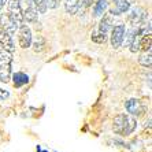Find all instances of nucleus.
I'll list each match as a JSON object with an SVG mask.
<instances>
[{
    "mask_svg": "<svg viewBox=\"0 0 152 152\" xmlns=\"http://www.w3.org/2000/svg\"><path fill=\"white\" fill-rule=\"evenodd\" d=\"M137 127V122L132 117H129L127 114H118L117 117L114 118L113 124V130L114 133H117L119 136H129L136 130Z\"/></svg>",
    "mask_w": 152,
    "mask_h": 152,
    "instance_id": "1",
    "label": "nucleus"
},
{
    "mask_svg": "<svg viewBox=\"0 0 152 152\" xmlns=\"http://www.w3.org/2000/svg\"><path fill=\"white\" fill-rule=\"evenodd\" d=\"M12 53L8 51H0V82L7 84L12 74Z\"/></svg>",
    "mask_w": 152,
    "mask_h": 152,
    "instance_id": "2",
    "label": "nucleus"
},
{
    "mask_svg": "<svg viewBox=\"0 0 152 152\" xmlns=\"http://www.w3.org/2000/svg\"><path fill=\"white\" fill-rule=\"evenodd\" d=\"M22 7V14H23V21L29 23H37L39 21V11L36 8L33 0H19Z\"/></svg>",
    "mask_w": 152,
    "mask_h": 152,
    "instance_id": "3",
    "label": "nucleus"
},
{
    "mask_svg": "<svg viewBox=\"0 0 152 152\" xmlns=\"http://www.w3.org/2000/svg\"><path fill=\"white\" fill-rule=\"evenodd\" d=\"M111 37H110V41H111V47L114 50H118L122 47V42H124V37H125V33H126V26L124 23H117V25H113L111 28Z\"/></svg>",
    "mask_w": 152,
    "mask_h": 152,
    "instance_id": "4",
    "label": "nucleus"
},
{
    "mask_svg": "<svg viewBox=\"0 0 152 152\" xmlns=\"http://www.w3.org/2000/svg\"><path fill=\"white\" fill-rule=\"evenodd\" d=\"M33 37H32V30L28 25H23L22 22L21 25L18 26V42H19V47L21 48H29L32 45Z\"/></svg>",
    "mask_w": 152,
    "mask_h": 152,
    "instance_id": "5",
    "label": "nucleus"
},
{
    "mask_svg": "<svg viewBox=\"0 0 152 152\" xmlns=\"http://www.w3.org/2000/svg\"><path fill=\"white\" fill-rule=\"evenodd\" d=\"M7 15L14 19L18 25L23 22V14H22V7L19 0H10L7 3Z\"/></svg>",
    "mask_w": 152,
    "mask_h": 152,
    "instance_id": "6",
    "label": "nucleus"
},
{
    "mask_svg": "<svg viewBox=\"0 0 152 152\" xmlns=\"http://www.w3.org/2000/svg\"><path fill=\"white\" fill-rule=\"evenodd\" d=\"M129 15H127V21L129 23H132L133 26H138L144 23L148 18V12L141 7H133L132 10H129Z\"/></svg>",
    "mask_w": 152,
    "mask_h": 152,
    "instance_id": "7",
    "label": "nucleus"
},
{
    "mask_svg": "<svg viewBox=\"0 0 152 152\" xmlns=\"http://www.w3.org/2000/svg\"><path fill=\"white\" fill-rule=\"evenodd\" d=\"M0 48L4 51H8V52L14 53L15 47H14V41H12V34L4 30L1 26H0Z\"/></svg>",
    "mask_w": 152,
    "mask_h": 152,
    "instance_id": "8",
    "label": "nucleus"
},
{
    "mask_svg": "<svg viewBox=\"0 0 152 152\" xmlns=\"http://www.w3.org/2000/svg\"><path fill=\"white\" fill-rule=\"evenodd\" d=\"M0 26H1L4 30H7L10 34H14L18 30V26L19 25H18L14 19H11L7 14H0Z\"/></svg>",
    "mask_w": 152,
    "mask_h": 152,
    "instance_id": "9",
    "label": "nucleus"
},
{
    "mask_svg": "<svg viewBox=\"0 0 152 152\" xmlns=\"http://www.w3.org/2000/svg\"><path fill=\"white\" fill-rule=\"evenodd\" d=\"M114 3H115V8L110 10V14L113 17L114 15L125 14V12L130 10V1L129 0H114Z\"/></svg>",
    "mask_w": 152,
    "mask_h": 152,
    "instance_id": "10",
    "label": "nucleus"
},
{
    "mask_svg": "<svg viewBox=\"0 0 152 152\" xmlns=\"http://www.w3.org/2000/svg\"><path fill=\"white\" fill-rule=\"evenodd\" d=\"M113 25H114L113 15H111V14H106V12H104V14L102 15V21H100V23H99L97 30H100V32L108 34V32H110L111 28H113Z\"/></svg>",
    "mask_w": 152,
    "mask_h": 152,
    "instance_id": "11",
    "label": "nucleus"
},
{
    "mask_svg": "<svg viewBox=\"0 0 152 152\" xmlns=\"http://www.w3.org/2000/svg\"><path fill=\"white\" fill-rule=\"evenodd\" d=\"M108 10V3L107 0H95V6H93V18H100L106 11Z\"/></svg>",
    "mask_w": 152,
    "mask_h": 152,
    "instance_id": "12",
    "label": "nucleus"
},
{
    "mask_svg": "<svg viewBox=\"0 0 152 152\" xmlns=\"http://www.w3.org/2000/svg\"><path fill=\"white\" fill-rule=\"evenodd\" d=\"M11 77H12V84L15 88H21L29 82V75L22 71H17L14 74H11Z\"/></svg>",
    "mask_w": 152,
    "mask_h": 152,
    "instance_id": "13",
    "label": "nucleus"
},
{
    "mask_svg": "<svg viewBox=\"0 0 152 152\" xmlns=\"http://www.w3.org/2000/svg\"><path fill=\"white\" fill-rule=\"evenodd\" d=\"M64 8L67 14H78L81 10V0H64Z\"/></svg>",
    "mask_w": 152,
    "mask_h": 152,
    "instance_id": "14",
    "label": "nucleus"
},
{
    "mask_svg": "<svg viewBox=\"0 0 152 152\" xmlns=\"http://www.w3.org/2000/svg\"><path fill=\"white\" fill-rule=\"evenodd\" d=\"M151 41H152L151 32L140 34V50H142L144 52L145 51H149L151 50Z\"/></svg>",
    "mask_w": 152,
    "mask_h": 152,
    "instance_id": "15",
    "label": "nucleus"
},
{
    "mask_svg": "<svg viewBox=\"0 0 152 152\" xmlns=\"http://www.w3.org/2000/svg\"><path fill=\"white\" fill-rule=\"evenodd\" d=\"M138 106H140V102L137 99H129L126 103H125V108L129 114L132 115H136L138 113Z\"/></svg>",
    "mask_w": 152,
    "mask_h": 152,
    "instance_id": "16",
    "label": "nucleus"
},
{
    "mask_svg": "<svg viewBox=\"0 0 152 152\" xmlns=\"http://www.w3.org/2000/svg\"><path fill=\"white\" fill-rule=\"evenodd\" d=\"M91 39H92L93 42H97V44H104V42L107 41V39H108V36H107L106 33L100 32V30H95V32H92Z\"/></svg>",
    "mask_w": 152,
    "mask_h": 152,
    "instance_id": "17",
    "label": "nucleus"
},
{
    "mask_svg": "<svg viewBox=\"0 0 152 152\" xmlns=\"http://www.w3.org/2000/svg\"><path fill=\"white\" fill-rule=\"evenodd\" d=\"M138 62H140V64H141V66H144V67H148V69L151 67V64H152L151 50H149V51H145L141 56L138 58Z\"/></svg>",
    "mask_w": 152,
    "mask_h": 152,
    "instance_id": "18",
    "label": "nucleus"
},
{
    "mask_svg": "<svg viewBox=\"0 0 152 152\" xmlns=\"http://www.w3.org/2000/svg\"><path fill=\"white\" fill-rule=\"evenodd\" d=\"M44 47H45V40L42 39L41 36H37V39H36L34 44H33V50L36 52H41L44 50Z\"/></svg>",
    "mask_w": 152,
    "mask_h": 152,
    "instance_id": "19",
    "label": "nucleus"
},
{
    "mask_svg": "<svg viewBox=\"0 0 152 152\" xmlns=\"http://www.w3.org/2000/svg\"><path fill=\"white\" fill-rule=\"evenodd\" d=\"M33 3H34L36 8L39 11V14H45L47 12V4H45V0H33Z\"/></svg>",
    "mask_w": 152,
    "mask_h": 152,
    "instance_id": "20",
    "label": "nucleus"
},
{
    "mask_svg": "<svg viewBox=\"0 0 152 152\" xmlns=\"http://www.w3.org/2000/svg\"><path fill=\"white\" fill-rule=\"evenodd\" d=\"M47 8H51V10H55V8L59 7L60 0H45Z\"/></svg>",
    "mask_w": 152,
    "mask_h": 152,
    "instance_id": "21",
    "label": "nucleus"
},
{
    "mask_svg": "<svg viewBox=\"0 0 152 152\" xmlns=\"http://www.w3.org/2000/svg\"><path fill=\"white\" fill-rule=\"evenodd\" d=\"M10 97V92L6 91V89L0 88V102H3V100H7Z\"/></svg>",
    "mask_w": 152,
    "mask_h": 152,
    "instance_id": "22",
    "label": "nucleus"
},
{
    "mask_svg": "<svg viewBox=\"0 0 152 152\" xmlns=\"http://www.w3.org/2000/svg\"><path fill=\"white\" fill-rule=\"evenodd\" d=\"M6 1H7V0H0V14H1V11H3V7H4V4H6Z\"/></svg>",
    "mask_w": 152,
    "mask_h": 152,
    "instance_id": "23",
    "label": "nucleus"
},
{
    "mask_svg": "<svg viewBox=\"0 0 152 152\" xmlns=\"http://www.w3.org/2000/svg\"><path fill=\"white\" fill-rule=\"evenodd\" d=\"M36 149H37V152H41V147H40V145H37V147H36Z\"/></svg>",
    "mask_w": 152,
    "mask_h": 152,
    "instance_id": "24",
    "label": "nucleus"
}]
</instances>
